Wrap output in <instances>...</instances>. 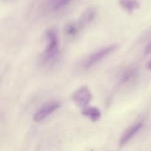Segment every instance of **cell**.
<instances>
[{"label": "cell", "mask_w": 151, "mask_h": 151, "mask_svg": "<svg viewBox=\"0 0 151 151\" xmlns=\"http://www.w3.org/2000/svg\"><path fill=\"white\" fill-rule=\"evenodd\" d=\"M118 44H111L106 47H101L88 55L82 62V68L87 70L92 68L97 63L101 62L105 58L113 53L117 49Z\"/></svg>", "instance_id": "obj_1"}, {"label": "cell", "mask_w": 151, "mask_h": 151, "mask_svg": "<svg viewBox=\"0 0 151 151\" xmlns=\"http://www.w3.org/2000/svg\"><path fill=\"white\" fill-rule=\"evenodd\" d=\"M72 99L78 107L84 108L88 106L92 99V95L87 86H82L72 93Z\"/></svg>", "instance_id": "obj_3"}, {"label": "cell", "mask_w": 151, "mask_h": 151, "mask_svg": "<svg viewBox=\"0 0 151 151\" xmlns=\"http://www.w3.org/2000/svg\"><path fill=\"white\" fill-rule=\"evenodd\" d=\"M138 76V69L136 66H130L122 72L120 76V82L122 84L132 82Z\"/></svg>", "instance_id": "obj_7"}, {"label": "cell", "mask_w": 151, "mask_h": 151, "mask_svg": "<svg viewBox=\"0 0 151 151\" xmlns=\"http://www.w3.org/2000/svg\"><path fill=\"white\" fill-rule=\"evenodd\" d=\"M81 113L83 115L89 118L93 122L97 121L101 117V112L98 108L95 107H86L83 108Z\"/></svg>", "instance_id": "obj_8"}, {"label": "cell", "mask_w": 151, "mask_h": 151, "mask_svg": "<svg viewBox=\"0 0 151 151\" xmlns=\"http://www.w3.org/2000/svg\"><path fill=\"white\" fill-rule=\"evenodd\" d=\"M151 53V40L147 44L144 49V54L145 56H147V55Z\"/></svg>", "instance_id": "obj_12"}, {"label": "cell", "mask_w": 151, "mask_h": 151, "mask_svg": "<svg viewBox=\"0 0 151 151\" xmlns=\"http://www.w3.org/2000/svg\"><path fill=\"white\" fill-rule=\"evenodd\" d=\"M47 44L44 51V59L51 61L55 59L59 53V38L55 29H49L47 31Z\"/></svg>", "instance_id": "obj_2"}, {"label": "cell", "mask_w": 151, "mask_h": 151, "mask_svg": "<svg viewBox=\"0 0 151 151\" xmlns=\"http://www.w3.org/2000/svg\"><path fill=\"white\" fill-rule=\"evenodd\" d=\"M143 126H144V120H140L128 127L121 136L120 139H119V145L124 146L126 144L142 129Z\"/></svg>", "instance_id": "obj_5"}, {"label": "cell", "mask_w": 151, "mask_h": 151, "mask_svg": "<svg viewBox=\"0 0 151 151\" xmlns=\"http://www.w3.org/2000/svg\"><path fill=\"white\" fill-rule=\"evenodd\" d=\"M96 16H97V10L94 7H88L86 10H84L78 22L81 29L85 28L86 25L92 22L95 19Z\"/></svg>", "instance_id": "obj_6"}, {"label": "cell", "mask_w": 151, "mask_h": 151, "mask_svg": "<svg viewBox=\"0 0 151 151\" xmlns=\"http://www.w3.org/2000/svg\"><path fill=\"white\" fill-rule=\"evenodd\" d=\"M60 107V103L58 101H50L47 102L40 108H38L33 115V119L35 121H41L46 118L55 112Z\"/></svg>", "instance_id": "obj_4"}, {"label": "cell", "mask_w": 151, "mask_h": 151, "mask_svg": "<svg viewBox=\"0 0 151 151\" xmlns=\"http://www.w3.org/2000/svg\"><path fill=\"white\" fill-rule=\"evenodd\" d=\"M147 68L148 70H151V59H150V60L148 61V62H147Z\"/></svg>", "instance_id": "obj_13"}, {"label": "cell", "mask_w": 151, "mask_h": 151, "mask_svg": "<svg viewBox=\"0 0 151 151\" xmlns=\"http://www.w3.org/2000/svg\"><path fill=\"white\" fill-rule=\"evenodd\" d=\"M80 30H81V28L78 25V22H72L66 25L64 28V32L68 37L74 38L79 33Z\"/></svg>", "instance_id": "obj_10"}, {"label": "cell", "mask_w": 151, "mask_h": 151, "mask_svg": "<svg viewBox=\"0 0 151 151\" xmlns=\"http://www.w3.org/2000/svg\"><path fill=\"white\" fill-rule=\"evenodd\" d=\"M72 0H49L48 7L52 11H57L67 6Z\"/></svg>", "instance_id": "obj_11"}, {"label": "cell", "mask_w": 151, "mask_h": 151, "mask_svg": "<svg viewBox=\"0 0 151 151\" xmlns=\"http://www.w3.org/2000/svg\"><path fill=\"white\" fill-rule=\"evenodd\" d=\"M119 3L121 7L128 13H133L140 7L138 0H119Z\"/></svg>", "instance_id": "obj_9"}]
</instances>
